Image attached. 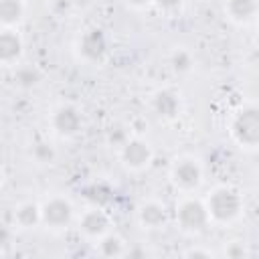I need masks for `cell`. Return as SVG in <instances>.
Segmentation results:
<instances>
[{"mask_svg":"<svg viewBox=\"0 0 259 259\" xmlns=\"http://www.w3.org/2000/svg\"><path fill=\"white\" fill-rule=\"evenodd\" d=\"M208 214L219 223H229L241 212V196L231 188H217L206 200Z\"/></svg>","mask_w":259,"mask_h":259,"instance_id":"obj_1","label":"cell"},{"mask_svg":"<svg viewBox=\"0 0 259 259\" xmlns=\"http://www.w3.org/2000/svg\"><path fill=\"white\" fill-rule=\"evenodd\" d=\"M233 138L247 148L259 146V107H247L239 111L231 123Z\"/></svg>","mask_w":259,"mask_h":259,"instance_id":"obj_2","label":"cell"},{"mask_svg":"<svg viewBox=\"0 0 259 259\" xmlns=\"http://www.w3.org/2000/svg\"><path fill=\"white\" fill-rule=\"evenodd\" d=\"M210 214H208V208L206 204H202L200 200H194V198H188L184 202H180L178 210H176V221L178 225L184 229V231H190V233H198L206 227Z\"/></svg>","mask_w":259,"mask_h":259,"instance_id":"obj_3","label":"cell"},{"mask_svg":"<svg viewBox=\"0 0 259 259\" xmlns=\"http://www.w3.org/2000/svg\"><path fill=\"white\" fill-rule=\"evenodd\" d=\"M79 51L87 61H93V63L101 61L107 53V38H105L103 30H99V28L87 30L79 40Z\"/></svg>","mask_w":259,"mask_h":259,"instance_id":"obj_4","label":"cell"},{"mask_svg":"<svg viewBox=\"0 0 259 259\" xmlns=\"http://www.w3.org/2000/svg\"><path fill=\"white\" fill-rule=\"evenodd\" d=\"M71 217H73V206L65 198H53L42 206V223L53 229H61L69 225Z\"/></svg>","mask_w":259,"mask_h":259,"instance_id":"obj_5","label":"cell"},{"mask_svg":"<svg viewBox=\"0 0 259 259\" xmlns=\"http://www.w3.org/2000/svg\"><path fill=\"white\" fill-rule=\"evenodd\" d=\"M81 123H83L81 113L73 105H63L53 115V127L61 136H75L81 130Z\"/></svg>","mask_w":259,"mask_h":259,"instance_id":"obj_6","label":"cell"},{"mask_svg":"<svg viewBox=\"0 0 259 259\" xmlns=\"http://www.w3.org/2000/svg\"><path fill=\"white\" fill-rule=\"evenodd\" d=\"M172 178L180 188L192 190V188H196L200 184V168H198V164L194 160H188V158L180 160L172 168Z\"/></svg>","mask_w":259,"mask_h":259,"instance_id":"obj_7","label":"cell"},{"mask_svg":"<svg viewBox=\"0 0 259 259\" xmlns=\"http://www.w3.org/2000/svg\"><path fill=\"white\" fill-rule=\"evenodd\" d=\"M150 158H152V152L148 144H144L142 140H127L121 146V160L130 168H144L150 162Z\"/></svg>","mask_w":259,"mask_h":259,"instance_id":"obj_8","label":"cell"},{"mask_svg":"<svg viewBox=\"0 0 259 259\" xmlns=\"http://www.w3.org/2000/svg\"><path fill=\"white\" fill-rule=\"evenodd\" d=\"M81 231L87 235V237H101L105 235V231L109 229V217L99 210V208H93V210H87L79 223Z\"/></svg>","mask_w":259,"mask_h":259,"instance_id":"obj_9","label":"cell"},{"mask_svg":"<svg viewBox=\"0 0 259 259\" xmlns=\"http://www.w3.org/2000/svg\"><path fill=\"white\" fill-rule=\"evenodd\" d=\"M152 107H154V111H156L160 117H164V119H172V117L178 113L180 103H178V97H176L174 91H170V89H162V91H158V93L154 95V99H152Z\"/></svg>","mask_w":259,"mask_h":259,"instance_id":"obj_10","label":"cell"},{"mask_svg":"<svg viewBox=\"0 0 259 259\" xmlns=\"http://www.w3.org/2000/svg\"><path fill=\"white\" fill-rule=\"evenodd\" d=\"M22 53V40L14 30H2L0 34V61L4 65H10L12 61H16Z\"/></svg>","mask_w":259,"mask_h":259,"instance_id":"obj_11","label":"cell"},{"mask_svg":"<svg viewBox=\"0 0 259 259\" xmlns=\"http://www.w3.org/2000/svg\"><path fill=\"white\" fill-rule=\"evenodd\" d=\"M259 10L257 0H227V12L237 22H249Z\"/></svg>","mask_w":259,"mask_h":259,"instance_id":"obj_12","label":"cell"},{"mask_svg":"<svg viewBox=\"0 0 259 259\" xmlns=\"http://www.w3.org/2000/svg\"><path fill=\"white\" fill-rule=\"evenodd\" d=\"M140 221H142V225L156 229V227L164 225V221H166V210H164V206L158 204V202H146V204L140 208Z\"/></svg>","mask_w":259,"mask_h":259,"instance_id":"obj_13","label":"cell"},{"mask_svg":"<svg viewBox=\"0 0 259 259\" xmlns=\"http://www.w3.org/2000/svg\"><path fill=\"white\" fill-rule=\"evenodd\" d=\"M14 219L20 227L28 229V227H34L38 221H42V208H38L34 202H24L16 208L14 212Z\"/></svg>","mask_w":259,"mask_h":259,"instance_id":"obj_14","label":"cell"},{"mask_svg":"<svg viewBox=\"0 0 259 259\" xmlns=\"http://www.w3.org/2000/svg\"><path fill=\"white\" fill-rule=\"evenodd\" d=\"M24 6L22 0H0V22L4 26H12L22 18Z\"/></svg>","mask_w":259,"mask_h":259,"instance_id":"obj_15","label":"cell"},{"mask_svg":"<svg viewBox=\"0 0 259 259\" xmlns=\"http://www.w3.org/2000/svg\"><path fill=\"white\" fill-rule=\"evenodd\" d=\"M14 81H16L18 87L28 89V87H34L40 81V73H38V69L30 67V65H24V67H18L14 71Z\"/></svg>","mask_w":259,"mask_h":259,"instance_id":"obj_16","label":"cell"},{"mask_svg":"<svg viewBox=\"0 0 259 259\" xmlns=\"http://www.w3.org/2000/svg\"><path fill=\"white\" fill-rule=\"evenodd\" d=\"M99 251H101V255H105V257H119V255L123 253V243H121L119 237L107 235V237L101 239Z\"/></svg>","mask_w":259,"mask_h":259,"instance_id":"obj_17","label":"cell"},{"mask_svg":"<svg viewBox=\"0 0 259 259\" xmlns=\"http://www.w3.org/2000/svg\"><path fill=\"white\" fill-rule=\"evenodd\" d=\"M170 63H172V69H174L176 73H184V71L190 69L192 59H190V53H188V51L178 49V51L172 53V61H170Z\"/></svg>","mask_w":259,"mask_h":259,"instance_id":"obj_18","label":"cell"},{"mask_svg":"<svg viewBox=\"0 0 259 259\" xmlns=\"http://www.w3.org/2000/svg\"><path fill=\"white\" fill-rule=\"evenodd\" d=\"M32 156H34L36 162L47 164V162H53V160H55V150H53L51 144L38 142V144H34V148H32Z\"/></svg>","mask_w":259,"mask_h":259,"instance_id":"obj_19","label":"cell"},{"mask_svg":"<svg viewBox=\"0 0 259 259\" xmlns=\"http://www.w3.org/2000/svg\"><path fill=\"white\" fill-rule=\"evenodd\" d=\"M107 140L113 144V146H123L127 142V132L123 130V125H113L107 134Z\"/></svg>","mask_w":259,"mask_h":259,"instance_id":"obj_20","label":"cell"},{"mask_svg":"<svg viewBox=\"0 0 259 259\" xmlns=\"http://www.w3.org/2000/svg\"><path fill=\"white\" fill-rule=\"evenodd\" d=\"M154 2H156V6H158L160 10H164V12L178 10L180 4H182V0H154Z\"/></svg>","mask_w":259,"mask_h":259,"instance_id":"obj_21","label":"cell"},{"mask_svg":"<svg viewBox=\"0 0 259 259\" xmlns=\"http://www.w3.org/2000/svg\"><path fill=\"white\" fill-rule=\"evenodd\" d=\"M247 255V251L241 247V245H237V243H233L229 249H227V257H245Z\"/></svg>","mask_w":259,"mask_h":259,"instance_id":"obj_22","label":"cell"},{"mask_svg":"<svg viewBox=\"0 0 259 259\" xmlns=\"http://www.w3.org/2000/svg\"><path fill=\"white\" fill-rule=\"evenodd\" d=\"M186 257H210V253H208V251H198V249H192V251H188V253H186Z\"/></svg>","mask_w":259,"mask_h":259,"instance_id":"obj_23","label":"cell"},{"mask_svg":"<svg viewBox=\"0 0 259 259\" xmlns=\"http://www.w3.org/2000/svg\"><path fill=\"white\" fill-rule=\"evenodd\" d=\"M125 2H127L130 6H138V8H140V6H146V4H150L152 0H125Z\"/></svg>","mask_w":259,"mask_h":259,"instance_id":"obj_24","label":"cell"},{"mask_svg":"<svg viewBox=\"0 0 259 259\" xmlns=\"http://www.w3.org/2000/svg\"><path fill=\"white\" fill-rule=\"evenodd\" d=\"M257 45H259V34H257Z\"/></svg>","mask_w":259,"mask_h":259,"instance_id":"obj_25","label":"cell"}]
</instances>
